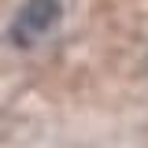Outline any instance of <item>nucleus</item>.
<instances>
[{
  "mask_svg": "<svg viewBox=\"0 0 148 148\" xmlns=\"http://www.w3.org/2000/svg\"><path fill=\"white\" fill-rule=\"evenodd\" d=\"M59 15H63L59 0H26L22 11L15 15V22H11V37H15V45L30 48L37 37H45L56 22H59Z\"/></svg>",
  "mask_w": 148,
  "mask_h": 148,
  "instance_id": "1",
  "label": "nucleus"
}]
</instances>
